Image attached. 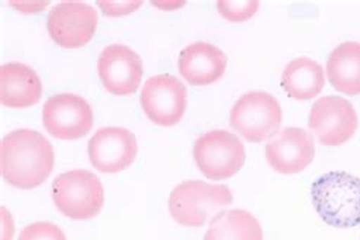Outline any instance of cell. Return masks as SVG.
Here are the masks:
<instances>
[{"instance_id":"1","label":"cell","mask_w":360,"mask_h":240,"mask_svg":"<svg viewBox=\"0 0 360 240\" xmlns=\"http://www.w3.org/2000/svg\"><path fill=\"white\" fill-rule=\"evenodd\" d=\"M53 165V146L40 132L15 130L0 143V174L17 189L41 186L52 174Z\"/></svg>"},{"instance_id":"2","label":"cell","mask_w":360,"mask_h":240,"mask_svg":"<svg viewBox=\"0 0 360 240\" xmlns=\"http://www.w3.org/2000/svg\"><path fill=\"white\" fill-rule=\"evenodd\" d=\"M311 203L330 227L360 225V178L348 172H328L311 184Z\"/></svg>"},{"instance_id":"3","label":"cell","mask_w":360,"mask_h":240,"mask_svg":"<svg viewBox=\"0 0 360 240\" xmlns=\"http://www.w3.org/2000/svg\"><path fill=\"white\" fill-rule=\"evenodd\" d=\"M230 204H233V194L225 184L191 179L183 181L172 190L169 213L179 225L200 228Z\"/></svg>"},{"instance_id":"4","label":"cell","mask_w":360,"mask_h":240,"mask_svg":"<svg viewBox=\"0 0 360 240\" xmlns=\"http://www.w3.org/2000/svg\"><path fill=\"white\" fill-rule=\"evenodd\" d=\"M53 203L64 216L87 220L101 213L105 201L101 179L90 170L64 172L52 182Z\"/></svg>"},{"instance_id":"5","label":"cell","mask_w":360,"mask_h":240,"mask_svg":"<svg viewBox=\"0 0 360 240\" xmlns=\"http://www.w3.org/2000/svg\"><path fill=\"white\" fill-rule=\"evenodd\" d=\"M281 122L283 111L278 101L264 91L243 94L230 113L231 128L251 143H262L276 137Z\"/></svg>"},{"instance_id":"6","label":"cell","mask_w":360,"mask_h":240,"mask_svg":"<svg viewBox=\"0 0 360 240\" xmlns=\"http://www.w3.org/2000/svg\"><path fill=\"white\" fill-rule=\"evenodd\" d=\"M245 146L236 134L224 130L208 131L195 141L193 158L208 179L234 177L245 165Z\"/></svg>"},{"instance_id":"7","label":"cell","mask_w":360,"mask_h":240,"mask_svg":"<svg viewBox=\"0 0 360 240\" xmlns=\"http://www.w3.org/2000/svg\"><path fill=\"white\" fill-rule=\"evenodd\" d=\"M309 128L321 145L340 146L356 134L359 118L348 99L340 96H324L310 110Z\"/></svg>"},{"instance_id":"8","label":"cell","mask_w":360,"mask_h":240,"mask_svg":"<svg viewBox=\"0 0 360 240\" xmlns=\"http://www.w3.org/2000/svg\"><path fill=\"white\" fill-rule=\"evenodd\" d=\"M140 103L150 122L160 127H174L187 108L186 85L172 75L154 76L141 89Z\"/></svg>"},{"instance_id":"9","label":"cell","mask_w":360,"mask_h":240,"mask_svg":"<svg viewBox=\"0 0 360 240\" xmlns=\"http://www.w3.org/2000/svg\"><path fill=\"white\" fill-rule=\"evenodd\" d=\"M93 122L91 107L78 94L52 96L43 107L44 130L58 140H78L87 136Z\"/></svg>"},{"instance_id":"10","label":"cell","mask_w":360,"mask_h":240,"mask_svg":"<svg viewBox=\"0 0 360 240\" xmlns=\"http://www.w3.org/2000/svg\"><path fill=\"white\" fill-rule=\"evenodd\" d=\"M98 26L96 9L84 2H61L47 15V31L52 40L68 49L87 44Z\"/></svg>"},{"instance_id":"11","label":"cell","mask_w":360,"mask_h":240,"mask_svg":"<svg viewBox=\"0 0 360 240\" xmlns=\"http://www.w3.org/2000/svg\"><path fill=\"white\" fill-rule=\"evenodd\" d=\"M137 149L136 136L131 131L108 127L93 134L87 151L93 168L103 174H117L132 165Z\"/></svg>"},{"instance_id":"12","label":"cell","mask_w":360,"mask_h":240,"mask_svg":"<svg viewBox=\"0 0 360 240\" xmlns=\"http://www.w3.org/2000/svg\"><path fill=\"white\" fill-rule=\"evenodd\" d=\"M98 73L107 91L127 96L137 91L143 76V63L128 46L111 44L101 52Z\"/></svg>"},{"instance_id":"13","label":"cell","mask_w":360,"mask_h":240,"mask_svg":"<svg viewBox=\"0 0 360 240\" xmlns=\"http://www.w3.org/2000/svg\"><path fill=\"white\" fill-rule=\"evenodd\" d=\"M264 153L269 166L278 174L295 175L311 165L315 143L306 130L289 127L269 140Z\"/></svg>"},{"instance_id":"14","label":"cell","mask_w":360,"mask_h":240,"mask_svg":"<svg viewBox=\"0 0 360 240\" xmlns=\"http://www.w3.org/2000/svg\"><path fill=\"white\" fill-rule=\"evenodd\" d=\"M226 64L229 58L219 47L204 42L184 47L178 58L179 73L188 84L196 87L219 81L226 70Z\"/></svg>"},{"instance_id":"15","label":"cell","mask_w":360,"mask_h":240,"mask_svg":"<svg viewBox=\"0 0 360 240\" xmlns=\"http://www.w3.org/2000/svg\"><path fill=\"white\" fill-rule=\"evenodd\" d=\"M43 85L30 65L8 63L0 67V102L8 108H27L40 101Z\"/></svg>"},{"instance_id":"16","label":"cell","mask_w":360,"mask_h":240,"mask_svg":"<svg viewBox=\"0 0 360 240\" xmlns=\"http://www.w3.org/2000/svg\"><path fill=\"white\" fill-rule=\"evenodd\" d=\"M327 78L331 87L348 96L360 94V43L338 46L327 60Z\"/></svg>"},{"instance_id":"17","label":"cell","mask_w":360,"mask_h":240,"mask_svg":"<svg viewBox=\"0 0 360 240\" xmlns=\"http://www.w3.org/2000/svg\"><path fill=\"white\" fill-rule=\"evenodd\" d=\"M326 85V75L322 65L311 58H297L284 67L281 87L297 101L314 99Z\"/></svg>"},{"instance_id":"18","label":"cell","mask_w":360,"mask_h":240,"mask_svg":"<svg viewBox=\"0 0 360 240\" xmlns=\"http://www.w3.org/2000/svg\"><path fill=\"white\" fill-rule=\"evenodd\" d=\"M204 240H263V228L250 211L222 210L210 220Z\"/></svg>"},{"instance_id":"19","label":"cell","mask_w":360,"mask_h":240,"mask_svg":"<svg viewBox=\"0 0 360 240\" xmlns=\"http://www.w3.org/2000/svg\"><path fill=\"white\" fill-rule=\"evenodd\" d=\"M260 4L255 0H245V2H231V0H221L217 2V9L226 20L233 23L246 22L257 13Z\"/></svg>"},{"instance_id":"20","label":"cell","mask_w":360,"mask_h":240,"mask_svg":"<svg viewBox=\"0 0 360 240\" xmlns=\"http://www.w3.org/2000/svg\"><path fill=\"white\" fill-rule=\"evenodd\" d=\"M18 240H68L63 229L52 222H35L23 228Z\"/></svg>"},{"instance_id":"21","label":"cell","mask_w":360,"mask_h":240,"mask_svg":"<svg viewBox=\"0 0 360 240\" xmlns=\"http://www.w3.org/2000/svg\"><path fill=\"white\" fill-rule=\"evenodd\" d=\"M101 8L103 14L107 15H122V14H128V13H132L136 11V9L141 5L140 2H99L98 4Z\"/></svg>"}]
</instances>
